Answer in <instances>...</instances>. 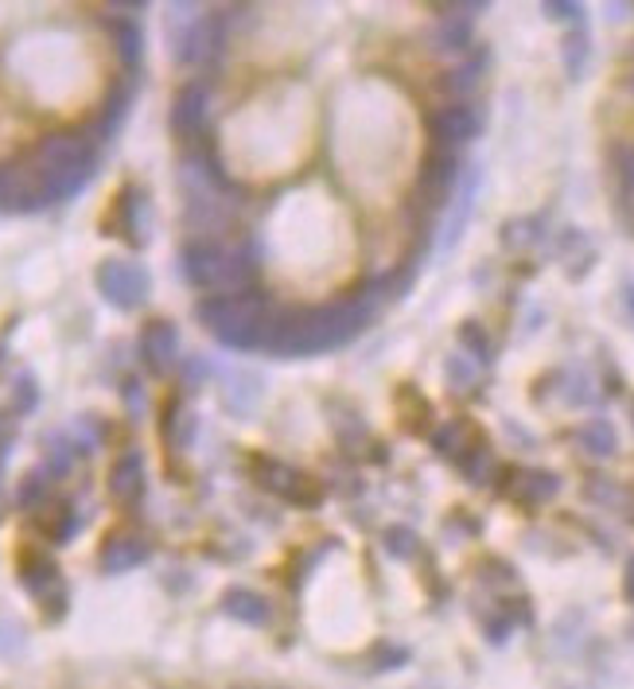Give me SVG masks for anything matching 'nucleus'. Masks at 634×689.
Instances as JSON below:
<instances>
[{
  "instance_id": "nucleus-1",
  "label": "nucleus",
  "mask_w": 634,
  "mask_h": 689,
  "mask_svg": "<svg viewBox=\"0 0 634 689\" xmlns=\"http://www.w3.org/2000/svg\"><path fill=\"white\" fill-rule=\"evenodd\" d=\"M98 168V149L86 133H51L24 164L0 168V211H39L79 195Z\"/></svg>"
},
{
  "instance_id": "nucleus-2",
  "label": "nucleus",
  "mask_w": 634,
  "mask_h": 689,
  "mask_svg": "<svg viewBox=\"0 0 634 689\" xmlns=\"http://www.w3.org/2000/svg\"><path fill=\"white\" fill-rule=\"evenodd\" d=\"M370 312H374V293L347 296V300H335V305L312 308V312L300 316H273L261 347L273 351V355H320V351H335L367 328Z\"/></svg>"
},
{
  "instance_id": "nucleus-3",
  "label": "nucleus",
  "mask_w": 634,
  "mask_h": 689,
  "mask_svg": "<svg viewBox=\"0 0 634 689\" xmlns=\"http://www.w3.org/2000/svg\"><path fill=\"white\" fill-rule=\"evenodd\" d=\"M199 323H203L223 347L253 351L265 343L273 316H268L265 296L253 293V288H241V293L206 296L203 305H199Z\"/></svg>"
},
{
  "instance_id": "nucleus-4",
  "label": "nucleus",
  "mask_w": 634,
  "mask_h": 689,
  "mask_svg": "<svg viewBox=\"0 0 634 689\" xmlns=\"http://www.w3.org/2000/svg\"><path fill=\"white\" fill-rule=\"evenodd\" d=\"M183 273H188V281L195 288H211V293L218 296H223V288L241 293L253 273V258L250 250H241V246L191 242L188 250H183Z\"/></svg>"
},
{
  "instance_id": "nucleus-5",
  "label": "nucleus",
  "mask_w": 634,
  "mask_h": 689,
  "mask_svg": "<svg viewBox=\"0 0 634 689\" xmlns=\"http://www.w3.org/2000/svg\"><path fill=\"white\" fill-rule=\"evenodd\" d=\"M94 281H98L101 300L121 308V312L141 308L144 300H148V285H153V281H148V269L125 258H106L98 265V273H94Z\"/></svg>"
},
{
  "instance_id": "nucleus-6",
  "label": "nucleus",
  "mask_w": 634,
  "mask_h": 689,
  "mask_svg": "<svg viewBox=\"0 0 634 689\" xmlns=\"http://www.w3.org/2000/svg\"><path fill=\"white\" fill-rule=\"evenodd\" d=\"M141 358L148 363V370H156V375H168V370L176 367V358H179L176 323H168V320H148V323H144Z\"/></svg>"
},
{
  "instance_id": "nucleus-7",
  "label": "nucleus",
  "mask_w": 634,
  "mask_h": 689,
  "mask_svg": "<svg viewBox=\"0 0 634 689\" xmlns=\"http://www.w3.org/2000/svg\"><path fill=\"white\" fill-rule=\"evenodd\" d=\"M206 106H211V90L203 82H188L171 102V133L176 136H195L206 126Z\"/></svg>"
},
{
  "instance_id": "nucleus-8",
  "label": "nucleus",
  "mask_w": 634,
  "mask_h": 689,
  "mask_svg": "<svg viewBox=\"0 0 634 689\" xmlns=\"http://www.w3.org/2000/svg\"><path fill=\"white\" fill-rule=\"evenodd\" d=\"M432 133H436V141L444 149H459V144H467L479 133V114L467 102H452V106H444L432 117Z\"/></svg>"
},
{
  "instance_id": "nucleus-9",
  "label": "nucleus",
  "mask_w": 634,
  "mask_h": 689,
  "mask_svg": "<svg viewBox=\"0 0 634 689\" xmlns=\"http://www.w3.org/2000/svg\"><path fill=\"white\" fill-rule=\"evenodd\" d=\"M109 495L121 507H133L144 495V456L141 452H121L109 467Z\"/></svg>"
},
{
  "instance_id": "nucleus-10",
  "label": "nucleus",
  "mask_w": 634,
  "mask_h": 689,
  "mask_svg": "<svg viewBox=\"0 0 634 689\" xmlns=\"http://www.w3.org/2000/svg\"><path fill=\"white\" fill-rule=\"evenodd\" d=\"M20 581H24V589L32 592L39 604H47L51 596L63 604V596H67L63 577H59V569H55L47 557H27V561L20 565Z\"/></svg>"
},
{
  "instance_id": "nucleus-11",
  "label": "nucleus",
  "mask_w": 634,
  "mask_h": 689,
  "mask_svg": "<svg viewBox=\"0 0 634 689\" xmlns=\"http://www.w3.org/2000/svg\"><path fill=\"white\" fill-rule=\"evenodd\" d=\"M144 561H148V542L136 534H113L101 546V569L106 573H129V569H136Z\"/></svg>"
},
{
  "instance_id": "nucleus-12",
  "label": "nucleus",
  "mask_w": 634,
  "mask_h": 689,
  "mask_svg": "<svg viewBox=\"0 0 634 689\" xmlns=\"http://www.w3.org/2000/svg\"><path fill=\"white\" fill-rule=\"evenodd\" d=\"M223 611L230 619H238V623H250V627H265L268 619H273L268 601H265V596H258V592H250V589H230V592H226Z\"/></svg>"
},
{
  "instance_id": "nucleus-13",
  "label": "nucleus",
  "mask_w": 634,
  "mask_h": 689,
  "mask_svg": "<svg viewBox=\"0 0 634 689\" xmlns=\"http://www.w3.org/2000/svg\"><path fill=\"white\" fill-rule=\"evenodd\" d=\"M258 484L268 487L273 495H280V499H300V491L315 495V487L308 484L304 475L296 472V467H285V464H261Z\"/></svg>"
},
{
  "instance_id": "nucleus-14",
  "label": "nucleus",
  "mask_w": 634,
  "mask_h": 689,
  "mask_svg": "<svg viewBox=\"0 0 634 689\" xmlns=\"http://www.w3.org/2000/svg\"><path fill=\"white\" fill-rule=\"evenodd\" d=\"M117 218H125V223H121V234H125L133 246H141L144 238H148V215H144L141 188H129L125 195H121V203H117Z\"/></svg>"
},
{
  "instance_id": "nucleus-15",
  "label": "nucleus",
  "mask_w": 634,
  "mask_h": 689,
  "mask_svg": "<svg viewBox=\"0 0 634 689\" xmlns=\"http://www.w3.org/2000/svg\"><path fill=\"white\" fill-rule=\"evenodd\" d=\"M557 491H561V479L549 472H522V479L514 484V495H518L522 502H529V507H541V502H549Z\"/></svg>"
},
{
  "instance_id": "nucleus-16",
  "label": "nucleus",
  "mask_w": 634,
  "mask_h": 689,
  "mask_svg": "<svg viewBox=\"0 0 634 689\" xmlns=\"http://www.w3.org/2000/svg\"><path fill=\"white\" fill-rule=\"evenodd\" d=\"M581 448L584 452H591V456H599V460L615 456V448H619L615 429H611L608 421H588L581 429Z\"/></svg>"
},
{
  "instance_id": "nucleus-17",
  "label": "nucleus",
  "mask_w": 634,
  "mask_h": 689,
  "mask_svg": "<svg viewBox=\"0 0 634 689\" xmlns=\"http://www.w3.org/2000/svg\"><path fill=\"white\" fill-rule=\"evenodd\" d=\"M113 44L125 59V67L141 63V51H144V39H141V27L133 20H113Z\"/></svg>"
},
{
  "instance_id": "nucleus-18",
  "label": "nucleus",
  "mask_w": 634,
  "mask_h": 689,
  "mask_svg": "<svg viewBox=\"0 0 634 689\" xmlns=\"http://www.w3.org/2000/svg\"><path fill=\"white\" fill-rule=\"evenodd\" d=\"M619 195L623 203H634V149H623L619 156Z\"/></svg>"
},
{
  "instance_id": "nucleus-19",
  "label": "nucleus",
  "mask_w": 634,
  "mask_h": 689,
  "mask_svg": "<svg viewBox=\"0 0 634 689\" xmlns=\"http://www.w3.org/2000/svg\"><path fill=\"white\" fill-rule=\"evenodd\" d=\"M36 397H39L36 378H32V375H16V413H32V409H36Z\"/></svg>"
},
{
  "instance_id": "nucleus-20",
  "label": "nucleus",
  "mask_w": 634,
  "mask_h": 689,
  "mask_svg": "<svg viewBox=\"0 0 634 689\" xmlns=\"http://www.w3.org/2000/svg\"><path fill=\"white\" fill-rule=\"evenodd\" d=\"M20 507H39V502H44V472H32L24 479V484H20Z\"/></svg>"
},
{
  "instance_id": "nucleus-21",
  "label": "nucleus",
  "mask_w": 634,
  "mask_h": 689,
  "mask_svg": "<svg viewBox=\"0 0 634 689\" xmlns=\"http://www.w3.org/2000/svg\"><path fill=\"white\" fill-rule=\"evenodd\" d=\"M447 375H452V385H456V390H467V385L475 382V367H471V363H467L464 355L452 358V363H447Z\"/></svg>"
},
{
  "instance_id": "nucleus-22",
  "label": "nucleus",
  "mask_w": 634,
  "mask_h": 689,
  "mask_svg": "<svg viewBox=\"0 0 634 689\" xmlns=\"http://www.w3.org/2000/svg\"><path fill=\"white\" fill-rule=\"evenodd\" d=\"M412 546H417V537H412V530H390V534H385V549H390V554H412Z\"/></svg>"
},
{
  "instance_id": "nucleus-23",
  "label": "nucleus",
  "mask_w": 634,
  "mask_h": 689,
  "mask_svg": "<svg viewBox=\"0 0 634 689\" xmlns=\"http://www.w3.org/2000/svg\"><path fill=\"white\" fill-rule=\"evenodd\" d=\"M626 596H631V601H634V561L626 565Z\"/></svg>"
},
{
  "instance_id": "nucleus-24",
  "label": "nucleus",
  "mask_w": 634,
  "mask_h": 689,
  "mask_svg": "<svg viewBox=\"0 0 634 689\" xmlns=\"http://www.w3.org/2000/svg\"><path fill=\"white\" fill-rule=\"evenodd\" d=\"M623 296H626V308H631V316H634V285H626Z\"/></svg>"
},
{
  "instance_id": "nucleus-25",
  "label": "nucleus",
  "mask_w": 634,
  "mask_h": 689,
  "mask_svg": "<svg viewBox=\"0 0 634 689\" xmlns=\"http://www.w3.org/2000/svg\"><path fill=\"white\" fill-rule=\"evenodd\" d=\"M631 86H634V79H631Z\"/></svg>"
}]
</instances>
